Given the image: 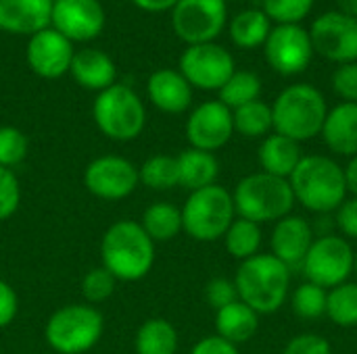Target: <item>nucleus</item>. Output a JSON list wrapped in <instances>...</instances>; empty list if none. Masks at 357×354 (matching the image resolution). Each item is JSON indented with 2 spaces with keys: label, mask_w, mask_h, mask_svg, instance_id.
<instances>
[{
  "label": "nucleus",
  "mask_w": 357,
  "mask_h": 354,
  "mask_svg": "<svg viewBox=\"0 0 357 354\" xmlns=\"http://www.w3.org/2000/svg\"><path fill=\"white\" fill-rule=\"evenodd\" d=\"M138 179L151 190H172L180 186L176 156L157 154V156L146 159L144 165L138 169Z\"/></svg>",
  "instance_id": "2f4dec72"
},
{
  "label": "nucleus",
  "mask_w": 357,
  "mask_h": 354,
  "mask_svg": "<svg viewBox=\"0 0 357 354\" xmlns=\"http://www.w3.org/2000/svg\"><path fill=\"white\" fill-rule=\"evenodd\" d=\"M69 73L82 88L102 92L115 83L117 67L107 52L96 48H84L73 54Z\"/></svg>",
  "instance_id": "4be33fe9"
},
{
  "label": "nucleus",
  "mask_w": 357,
  "mask_h": 354,
  "mask_svg": "<svg viewBox=\"0 0 357 354\" xmlns=\"http://www.w3.org/2000/svg\"><path fill=\"white\" fill-rule=\"evenodd\" d=\"M270 19L264 10H243L230 23V38L238 48L253 50L264 46L270 35Z\"/></svg>",
  "instance_id": "bb28decb"
},
{
  "label": "nucleus",
  "mask_w": 357,
  "mask_h": 354,
  "mask_svg": "<svg viewBox=\"0 0 357 354\" xmlns=\"http://www.w3.org/2000/svg\"><path fill=\"white\" fill-rule=\"evenodd\" d=\"M314 6V0H264V13L278 25H299Z\"/></svg>",
  "instance_id": "f704fd0d"
},
{
  "label": "nucleus",
  "mask_w": 357,
  "mask_h": 354,
  "mask_svg": "<svg viewBox=\"0 0 357 354\" xmlns=\"http://www.w3.org/2000/svg\"><path fill=\"white\" fill-rule=\"evenodd\" d=\"M190 354H238V351L236 344L224 340L222 336H207L192 346Z\"/></svg>",
  "instance_id": "c03bdc74"
},
{
  "label": "nucleus",
  "mask_w": 357,
  "mask_h": 354,
  "mask_svg": "<svg viewBox=\"0 0 357 354\" xmlns=\"http://www.w3.org/2000/svg\"><path fill=\"white\" fill-rule=\"evenodd\" d=\"M312 46L324 58L347 65L357 61V19L341 10L320 15L310 29Z\"/></svg>",
  "instance_id": "f8f14e48"
},
{
  "label": "nucleus",
  "mask_w": 357,
  "mask_h": 354,
  "mask_svg": "<svg viewBox=\"0 0 357 354\" xmlns=\"http://www.w3.org/2000/svg\"><path fill=\"white\" fill-rule=\"evenodd\" d=\"M140 225L153 242L174 240L182 232V211L169 202L151 204L144 211Z\"/></svg>",
  "instance_id": "cd10ccee"
},
{
  "label": "nucleus",
  "mask_w": 357,
  "mask_h": 354,
  "mask_svg": "<svg viewBox=\"0 0 357 354\" xmlns=\"http://www.w3.org/2000/svg\"><path fill=\"white\" fill-rule=\"evenodd\" d=\"M176 161H178L180 186L188 188L190 192L213 186L220 175V163L213 152L188 148L180 152Z\"/></svg>",
  "instance_id": "b1692460"
},
{
  "label": "nucleus",
  "mask_w": 357,
  "mask_h": 354,
  "mask_svg": "<svg viewBox=\"0 0 357 354\" xmlns=\"http://www.w3.org/2000/svg\"><path fill=\"white\" fill-rule=\"evenodd\" d=\"M21 200V188L15 173L6 167H0V221L8 219Z\"/></svg>",
  "instance_id": "4c0bfd02"
},
{
  "label": "nucleus",
  "mask_w": 357,
  "mask_h": 354,
  "mask_svg": "<svg viewBox=\"0 0 357 354\" xmlns=\"http://www.w3.org/2000/svg\"><path fill=\"white\" fill-rule=\"evenodd\" d=\"M100 257L102 267L109 269L115 280L138 282L153 269L155 242L146 236L140 223L117 221L102 236Z\"/></svg>",
  "instance_id": "7ed1b4c3"
},
{
  "label": "nucleus",
  "mask_w": 357,
  "mask_h": 354,
  "mask_svg": "<svg viewBox=\"0 0 357 354\" xmlns=\"http://www.w3.org/2000/svg\"><path fill=\"white\" fill-rule=\"evenodd\" d=\"M138 169L123 156L107 154L94 159L84 171L86 188L102 200H121L138 186Z\"/></svg>",
  "instance_id": "4468645a"
},
{
  "label": "nucleus",
  "mask_w": 357,
  "mask_h": 354,
  "mask_svg": "<svg viewBox=\"0 0 357 354\" xmlns=\"http://www.w3.org/2000/svg\"><path fill=\"white\" fill-rule=\"evenodd\" d=\"M102 315L90 305H69L50 315L44 336L59 354H84L102 336Z\"/></svg>",
  "instance_id": "6e6552de"
},
{
  "label": "nucleus",
  "mask_w": 357,
  "mask_h": 354,
  "mask_svg": "<svg viewBox=\"0 0 357 354\" xmlns=\"http://www.w3.org/2000/svg\"><path fill=\"white\" fill-rule=\"evenodd\" d=\"M172 25L188 46L209 44L226 25V0H178L172 8Z\"/></svg>",
  "instance_id": "9d476101"
},
{
  "label": "nucleus",
  "mask_w": 357,
  "mask_h": 354,
  "mask_svg": "<svg viewBox=\"0 0 357 354\" xmlns=\"http://www.w3.org/2000/svg\"><path fill=\"white\" fill-rule=\"evenodd\" d=\"M326 296L328 292L324 288L305 282L293 294V309L301 319H320L326 315Z\"/></svg>",
  "instance_id": "72a5a7b5"
},
{
  "label": "nucleus",
  "mask_w": 357,
  "mask_h": 354,
  "mask_svg": "<svg viewBox=\"0 0 357 354\" xmlns=\"http://www.w3.org/2000/svg\"><path fill=\"white\" fill-rule=\"evenodd\" d=\"M322 138L333 152L351 159L357 156V102H341L328 111Z\"/></svg>",
  "instance_id": "412c9836"
},
{
  "label": "nucleus",
  "mask_w": 357,
  "mask_h": 354,
  "mask_svg": "<svg viewBox=\"0 0 357 354\" xmlns=\"http://www.w3.org/2000/svg\"><path fill=\"white\" fill-rule=\"evenodd\" d=\"M345 179H347V190L357 198V156H354L345 167Z\"/></svg>",
  "instance_id": "49530a36"
},
{
  "label": "nucleus",
  "mask_w": 357,
  "mask_h": 354,
  "mask_svg": "<svg viewBox=\"0 0 357 354\" xmlns=\"http://www.w3.org/2000/svg\"><path fill=\"white\" fill-rule=\"evenodd\" d=\"M232 194L213 184L190 192L182 209V230L199 242H215L224 238L234 221Z\"/></svg>",
  "instance_id": "423d86ee"
},
{
  "label": "nucleus",
  "mask_w": 357,
  "mask_h": 354,
  "mask_svg": "<svg viewBox=\"0 0 357 354\" xmlns=\"http://www.w3.org/2000/svg\"><path fill=\"white\" fill-rule=\"evenodd\" d=\"M314 244V232L307 219L297 217V215H287L282 217L270 238L272 255L282 261L289 269L303 265L305 255L310 252Z\"/></svg>",
  "instance_id": "a211bd4d"
},
{
  "label": "nucleus",
  "mask_w": 357,
  "mask_h": 354,
  "mask_svg": "<svg viewBox=\"0 0 357 354\" xmlns=\"http://www.w3.org/2000/svg\"><path fill=\"white\" fill-rule=\"evenodd\" d=\"M138 8L149 10V13H163L169 10L178 4V0H132Z\"/></svg>",
  "instance_id": "a18cd8bd"
},
{
  "label": "nucleus",
  "mask_w": 357,
  "mask_h": 354,
  "mask_svg": "<svg viewBox=\"0 0 357 354\" xmlns=\"http://www.w3.org/2000/svg\"><path fill=\"white\" fill-rule=\"evenodd\" d=\"M354 273L357 275V250H356V259H354Z\"/></svg>",
  "instance_id": "09e8293b"
},
{
  "label": "nucleus",
  "mask_w": 357,
  "mask_h": 354,
  "mask_svg": "<svg viewBox=\"0 0 357 354\" xmlns=\"http://www.w3.org/2000/svg\"><path fill=\"white\" fill-rule=\"evenodd\" d=\"M337 4H339L341 13L357 19V0H337Z\"/></svg>",
  "instance_id": "de8ad7c7"
},
{
  "label": "nucleus",
  "mask_w": 357,
  "mask_h": 354,
  "mask_svg": "<svg viewBox=\"0 0 357 354\" xmlns=\"http://www.w3.org/2000/svg\"><path fill=\"white\" fill-rule=\"evenodd\" d=\"M234 134L232 111L220 100H209L199 104L186 121V138L190 148L199 150H220L230 142Z\"/></svg>",
  "instance_id": "2eb2a0df"
},
{
  "label": "nucleus",
  "mask_w": 357,
  "mask_h": 354,
  "mask_svg": "<svg viewBox=\"0 0 357 354\" xmlns=\"http://www.w3.org/2000/svg\"><path fill=\"white\" fill-rule=\"evenodd\" d=\"M333 90L343 102H357V63L341 65L333 75Z\"/></svg>",
  "instance_id": "ea45409f"
},
{
  "label": "nucleus",
  "mask_w": 357,
  "mask_h": 354,
  "mask_svg": "<svg viewBox=\"0 0 357 354\" xmlns=\"http://www.w3.org/2000/svg\"><path fill=\"white\" fill-rule=\"evenodd\" d=\"M115 275L105 269V267H96V269H90L84 280H82V294L88 303L96 305V303H102L107 300L113 292H115Z\"/></svg>",
  "instance_id": "e433bc0d"
},
{
  "label": "nucleus",
  "mask_w": 357,
  "mask_h": 354,
  "mask_svg": "<svg viewBox=\"0 0 357 354\" xmlns=\"http://www.w3.org/2000/svg\"><path fill=\"white\" fill-rule=\"evenodd\" d=\"M337 227L341 230L343 236L357 240V198L345 200L339 209H337V217H335Z\"/></svg>",
  "instance_id": "79ce46f5"
},
{
  "label": "nucleus",
  "mask_w": 357,
  "mask_h": 354,
  "mask_svg": "<svg viewBox=\"0 0 357 354\" xmlns=\"http://www.w3.org/2000/svg\"><path fill=\"white\" fill-rule=\"evenodd\" d=\"M50 25L69 42H88L105 27V8L98 0H54Z\"/></svg>",
  "instance_id": "dca6fc26"
},
{
  "label": "nucleus",
  "mask_w": 357,
  "mask_h": 354,
  "mask_svg": "<svg viewBox=\"0 0 357 354\" xmlns=\"http://www.w3.org/2000/svg\"><path fill=\"white\" fill-rule=\"evenodd\" d=\"M17 311H19V300L15 290L4 280H0V328L10 325L13 319L17 317Z\"/></svg>",
  "instance_id": "37998d69"
},
{
  "label": "nucleus",
  "mask_w": 357,
  "mask_h": 354,
  "mask_svg": "<svg viewBox=\"0 0 357 354\" xmlns=\"http://www.w3.org/2000/svg\"><path fill=\"white\" fill-rule=\"evenodd\" d=\"M234 211L241 219H249L253 223L280 221L291 215L295 196L289 179L270 175V173H251L243 177L232 194Z\"/></svg>",
  "instance_id": "39448f33"
},
{
  "label": "nucleus",
  "mask_w": 357,
  "mask_h": 354,
  "mask_svg": "<svg viewBox=\"0 0 357 354\" xmlns=\"http://www.w3.org/2000/svg\"><path fill=\"white\" fill-rule=\"evenodd\" d=\"M261 81L253 71H234L232 77L220 88V102L226 104L230 111L259 100Z\"/></svg>",
  "instance_id": "7c9ffc66"
},
{
  "label": "nucleus",
  "mask_w": 357,
  "mask_h": 354,
  "mask_svg": "<svg viewBox=\"0 0 357 354\" xmlns=\"http://www.w3.org/2000/svg\"><path fill=\"white\" fill-rule=\"evenodd\" d=\"M226 240V250L238 259L241 263L259 255V246H261V230L257 223L249 221V219H234L232 225L228 227V232L224 234Z\"/></svg>",
  "instance_id": "c85d7f7f"
},
{
  "label": "nucleus",
  "mask_w": 357,
  "mask_h": 354,
  "mask_svg": "<svg viewBox=\"0 0 357 354\" xmlns=\"http://www.w3.org/2000/svg\"><path fill=\"white\" fill-rule=\"evenodd\" d=\"M289 184L295 200L318 215L337 211L347 200L349 192L345 169L337 161L322 154L303 156L291 173Z\"/></svg>",
  "instance_id": "f257e3e1"
},
{
  "label": "nucleus",
  "mask_w": 357,
  "mask_h": 354,
  "mask_svg": "<svg viewBox=\"0 0 357 354\" xmlns=\"http://www.w3.org/2000/svg\"><path fill=\"white\" fill-rule=\"evenodd\" d=\"M54 0H0V29L15 35H33L50 27Z\"/></svg>",
  "instance_id": "6ab92c4d"
},
{
  "label": "nucleus",
  "mask_w": 357,
  "mask_h": 354,
  "mask_svg": "<svg viewBox=\"0 0 357 354\" xmlns=\"http://www.w3.org/2000/svg\"><path fill=\"white\" fill-rule=\"evenodd\" d=\"M268 65L280 75L303 73L314 56L310 31L301 25H278L264 44Z\"/></svg>",
  "instance_id": "ddd939ff"
},
{
  "label": "nucleus",
  "mask_w": 357,
  "mask_h": 354,
  "mask_svg": "<svg viewBox=\"0 0 357 354\" xmlns=\"http://www.w3.org/2000/svg\"><path fill=\"white\" fill-rule=\"evenodd\" d=\"M328 108L322 92L310 83L284 88L272 104L274 129L295 142H305L322 134Z\"/></svg>",
  "instance_id": "20e7f679"
},
{
  "label": "nucleus",
  "mask_w": 357,
  "mask_h": 354,
  "mask_svg": "<svg viewBox=\"0 0 357 354\" xmlns=\"http://www.w3.org/2000/svg\"><path fill=\"white\" fill-rule=\"evenodd\" d=\"M234 286L238 292V300L249 305L257 315H270L287 303L291 288V269L272 252H259L241 263Z\"/></svg>",
  "instance_id": "f03ea898"
},
{
  "label": "nucleus",
  "mask_w": 357,
  "mask_h": 354,
  "mask_svg": "<svg viewBox=\"0 0 357 354\" xmlns=\"http://www.w3.org/2000/svg\"><path fill=\"white\" fill-rule=\"evenodd\" d=\"M215 330L218 336L232 344L249 342L257 330H259V315L245 305L243 300H236L220 311H215Z\"/></svg>",
  "instance_id": "393cba45"
},
{
  "label": "nucleus",
  "mask_w": 357,
  "mask_h": 354,
  "mask_svg": "<svg viewBox=\"0 0 357 354\" xmlns=\"http://www.w3.org/2000/svg\"><path fill=\"white\" fill-rule=\"evenodd\" d=\"M92 117L96 127L111 140L130 142L138 138L146 123V111L138 94L123 86L113 83L98 92L92 104Z\"/></svg>",
  "instance_id": "0eeeda50"
},
{
  "label": "nucleus",
  "mask_w": 357,
  "mask_h": 354,
  "mask_svg": "<svg viewBox=\"0 0 357 354\" xmlns=\"http://www.w3.org/2000/svg\"><path fill=\"white\" fill-rule=\"evenodd\" d=\"M73 54V44L52 27L33 33L25 48L29 69L44 79L63 77L71 69Z\"/></svg>",
  "instance_id": "f3484780"
},
{
  "label": "nucleus",
  "mask_w": 357,
  "mask_h": 354,
  "mask_svg": "<svg viewBox=\"0 0 357 354\" xmlns=\"http://www.w3.org/2000/svg\"><path fill=\"white\" fill-rule=\"evenodd\" d=\"M232 119H234V131L243 134L245 138H259L266 136L270 129H274L272 106L261 100H253L249 104L234 108Z\"/></svg>",
  "instance_id": "c756f323"
},
{
  "label": "nucleus",
  "mask_w": 357,
  "mask_h": 354,
  "mask_svg": "<svg viewBox=\"0 0 357 354\" xmlns=\"http://www.w3.org/2000/svg\"><path fill=\"white\" fill-rule=\"evenodd\" d=\"M205 298H207V303H209L215 311H220V309H224V307L236 303V300H238V292H236L234 282H230V280H226V277H215V280H211V282L207 284V288H205Z\"/></svg>",
  "instance_id": "58836bf2"
},
{
  "label": "nucleus",
  "mask_w": 357,
  "mask_h": 354,
  "mask_svg": "<svg viewBox=\"0 0 357 354\" xmlns=\"http://www.w3.org/2000/svg\"><path fill=\"white\" fill-rule=\"evenodd\" d=\"M257 159H259L264 173L289 179L303 156H301L299 142L280 134H272L261 142Z\"/></svg>",
  "instance_id": "5701e85b"
},
{
  "label": "nucleus",
  "mask_w": 357,
  "mask_h": 354,
  "mask_svg": "<svg viewBox=\"0 0 357 354\" xmlns=\"http://www.w3.org/2000/svg\"><path fill=\"white\" fill-rule=\"evenodd\" d=\"M134 348L136 354H176L178 332L169 321L161 317L146 319L136 332Z\"/></svg>",
  "instance_id": "a878e982"
},
{
  "label": "nucleus",
  "mask_w": 357,
  "mask_h": 354,
  "mask_svg": "<svg viewBox=\"0 0 357 354\" xmlns=\"http://www.w3.org/2000/svg\"><path fill=\"white\" fill-rule=\"evenodd\" d=\"M354 259H356V250L349 246L345 238L326 234L314 240L301 267L307 275V282L324 290L328 288L333 290L345 284L347 277L354 273Z\"/></svg>",
  "instance_id": "1a4fd4ad"
},
{
  "label": "nucleus",
  "mask_w": 357,
  "mask_h": 354,
  "mask_svg": "<svg viewBox=\"0 0 357 354\" xmlns=\"http://www.w3.org/2000/svg\"><path fill=\"white\" fill-rule=\"evenodd\" d=\"M282 354H333L331 342L318 334H299L295 336Z\"/></svg>",
  "instance_id": "a19ab883"
},
{
  "label": "nucleus",
  "mask_w": 357,
  "mask_h": 354,
  "mask_svg": "<svg viewBox=\"0 0 357 354\" xmlns=\"http://www.w3.org/2000/svg\"><path fill=\"white\" fill-rule=\"evenodd\" d=\"M146 92L151 102L169 115L184 113L192 102V86L184 79L180 71L159 69L149 77Z\"/></svg>",
  "instance_id": "aec40b11"
},
{
  "label": "nucleus",
  "mask_w": 357,
  "mask_h": 354,
  "mask_svg": "<svg viewBox=\"0 0 357 354\" xmlns=\"http://www.w3.org/2000/svg\"><path fill=\"white\" fill-rule=\"evenodd\" d=\"M27 138L21 129L4 125L0 127V167H15L27 156Z\"/></svg>",
  "instance_id": "c9c22d12"
},
{
  "label": "nucleus",
  "mask_w": 357,
  "mask_h": 354,
  "mask_svg": "<svg viewBox=\"0 0 357 354\" xmlns=\"http://www.w3.org/2000/svg\"><path fill=\"white\" fill-rule=\"evenodd\" d=\"M232 54L213 42L188 46L180 56V73L184 79L201 90H218L234 73Z\"/></svg>",
  "instance_id": "9b49d317"
},
{
  "label": "nucleus",
  "mask_w": 357,
  "mask_h": 354,
  "mask_svg": "<svg viewBox=\"0 0 357 354\" xmlns=\"http://www.w3.org/2000/svg\"><path fill=\"white\" fill-rule=\"evenodd\" d=\"M326 315L335 325H357V284H341L326 296Z\"/></svg>",
  "instance_id": "473e14b6"
}]
</instances>
